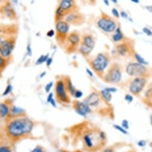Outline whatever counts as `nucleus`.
<instances>
[{"mask_svg":"<svg viewBox=\"0 0 152 152\" xmlns=\"http://www.w3.org/2000/svg\"><path fill=\"white\" fill-rule=\"evenodd\" d=\"M52 63H53V58L49 57L48 59H47L46 62V65H47L48 66H50L52 65Z\"/></svg>","mask_w":152,"mask_h":152,"instance_id":"49530a36","label":"nucleus"},{"mask_svg":"<svg viewBox=\"0 0 152 152\" xmlns=\"http://www.w3.org/2000/svg\"><path fill=\"white\" fill-rule=\"evenodd\" d=\"M147 84V78L137 77H134L129 85L130 94L133 95H140Z\"/></svg>","mask_w":152,"mask_h":152,"instance_id":"ddd939ff","label":"nucleus"},{"mask_svg":"<svg viewBox=\"0 0 152 152\" xmlns=\"http://www.w3.org/2000/svg\"><path fill=\"white\" fill-rule=\"evenodd\" d=\"M116 53L121 57H126L132 53V47L126 42H121L116 46Z\"/></svg>","mask_w":152,"mask_h":152,"instance_id":"a211bd4d","label":"nucleus"},{"mask_svg":"<svg viewBox=\"0 0 152 152\" xmlns=\"http://www.w3.org/2000/svg\"><path fill=\"white\" fill-rule=\"evenodd\" d=\"M18 31L19 26L16 24L0 23V36H16L18 34Z\"/></svg>","mask_w":152,"mask_h":152,"instance_id":"4468645a","label":"nucleus"},{"mask_svg":"<svg viewBox=\"0 0 152 152\" xmlns=\"http://www.w3.org/2000/svg\"><path fill=\"white\" fill-rule=\"evenodd\" d=\"M7 37H2V36H0V45H1V43H3V42L4 41V40L6 39Z\"/></svg>","mask_w":152,"mask_h":152,"instance_id":"3c124183","label":"nucleus"},{"mask_svg":"<svg viewBox=\"0 0 152 152\" xmlns=\"http://www.w3.org/2000/svg\"><path fill=\"white\" fill-rule=\"evenodd\" d=\"M49 104H50L51 105H52L53 107H54V108H56V107H57L56 102V101H55V99L54 98H53V99L50 101V102Z\"/></svg>","mask_w":152,"mask_h":152,"instance_id":"09e8293b","label":"nucleus"},{"mask_svg":"<svg viewBox=\"0 0 152 152\" xmlns=\"http://www.w3.org/2000/svg\"><path fill=\"white\" fill-rule=\"evenodd\" d=\"M83 92L80 90L77 89V90H76V91L75 92L73 96L76 99H80L83 96Z\"/></svg>","mask_w":152,"mask_h":152,"instance_id":"7c9ffc66","label":"nucleus"},{"mask_svg":"<svg viewBox=\"0 0 152 152\" xmlns=\"http://www.w3.org/2000/svg\"><path fill=\"white\" fill-rule=\"evenodd\" d=\"M110 58L107 53H99L91 61L90 65L92 69L99 75H102L109 66Z\"/></svg>","mask_w":152,"mask_h":152,"instance_id":"7ed1b4c3","label":"nucleus"},{"mask_svg":"<svg viewBox=\"0 0 152 152\" xmlns=\"http://www.w3.org/2000/svg\"><path fill=\"white\" fill-rule=\"evenodd\" d=\"M66 88L67 90V92L68 94H69L71 96H73L75 92L77 90L75 87L74 86L72 82H71V80L69 77H66L65 79H64Z\"/></svg>","mask_w":152,"mask_h":152,"instance_id":"5701e85b","label":"nucleus"},{"mask_svg":"<svg viewBox=\"0 0 152 152\" xmlns=\"http://www.w3.org/2000/svg\"><path fill=\"white\" fill-rule=\"evenodd\" d=\"M25 113V110L19 107H17L16 105H12L10 108V116L13 118H16L21 116H23Z\"/></svg>","mask_w":152,"mask_h":152,"instance_id":"412c9836","label":"nucleus"},{"mask_svg":"<svg viewBox=\"0 0 152 152\" xmlns=\"http://www.w3.org/2000/svg\"><path fill=\"white\" fill-rule=\"evenodd\" d=\"M101 152H115V149H114L113 147H107L104 148Z\"/></svg>","mask_w":152,"mask_h":152,"instance_id":"ea45409f","label":"nucleus"},{"mask_svg":"<svg viewBox=\"0 0 152 152\" xmlns=\"http://www.w3.org/2000/svg\"><path fill=\"white\" fill-rule=\"evenodd\" d=\"M104 89L111 94L116 93L118 91V89L115 87H107V88H104Z\"/></svg>","mask_w":152,"mask_h":152,"instance_id":"e433bc0d","label":"nucleus"},{"mask_svg":"<svg viewBox=\"0 0 152 152\" xmlns=\"http://www.w3.org/2000/svg\"><path fill=\"white\" fill-rule=\"evenodd\" d=\"M82 1L85 3L89 4H94L96 2V0H82Z\"/></svg>","mask_w":152,"mask_h":152,"instance_id":"de8ad7c7","label":"nucleus"},{"mask_svg":"<svg viewBox=\"0 0 152 152\" xmlns=\"http://www.w3.org/2000/svg\"><path fill=\"white\" fill-rule=\"evenodd\" d=\"M99 94H100V95H101V97L102 99L104 100L105 102L109 103L111 101L112 98H113L112 94H111V93L108 92V91H105L104 89L101 90L100 92H99Z\"/></svg>","mask_w":152,"mask_h":152,"instance_id":"b1692460","label":"nucleus"},{"mask_svg":"<svg viewBox=\"0 0 152 152\" xmlns=\"http://www.w3.org/2000/svg\"><path fill=\"white\" fill-rule=\"evenodd\" d=\"M26 52L28 56H31L32 55V49L30 45H28L27 48H26Z\"/></svg>","mask_w":152,"mask_h":152,"instance_id":"a18cd8bd","label":"nucleus"},{"mask_svg":"<svg viewBox=\"0 0 152 152\" xmlns=\"http://www.w3.org/2000/svg\"><path fill=\"white\" fill-rule=\"evenodd\" d=\"M16 36L7 37L0 45V55L3 57L9 59L16 46Z\"/></svg>","mask_w":152,"mask_h":152,"instance_id":"1a4fd4ad","label":"nucleus"},{"mask_svg":"<svg viewBox=\"0 0 152 152\" xmlns=\"http://www.w3.org/2000/svg\"><path fill=\"white\" fill-rule=\"evenodd\" d=\"M96 25L100 30L105 33L114 32L118 26L117 22L107 15L100 18L96 22Z\"/></svg>","mask_w":152,"mask_h":152,"instance_id":"9d476101","label":"nucleus"},{"mask_svg":"<svg viewBox=\"0 0 152 152\" xmlns=\"http://www.w3.org/2000/svg\"><path fill=\"white\" fill-rule=\"evenodd\" d=\"M10 108L5 102L0 103V117L5 118L9 116Z\"/></svg>","mask_w":152,"mask_h":152,"instance_id":"4be33fe9","label":"nucleus"},{"mask_svg":"<svg viewBox=\"0 0 152 152\" xmlns=\"http://www.w3.org/2000/svg\"><path fill=\"white\" fill-rule=\"evenodd\" d=\"M30 152H46L44 148L40 145H38L33 148Z\"/></svg>","mask_w":152,"mask_h":152,"instance_id":"72a5a7b5","label":"nucleus"},{"mask_svg":"<svg viewBox=\"0 0 152 152\" xmlns=\"http://www.w3.org/2000/svg\"><path fill=\"white\" fill-rule=\"evenodd\" d=\"M53 82H50L46 85L45 91L47 94H49V93L50 92V91H51L52 88H53Z\"/></svg>","mask_w":152,"mask_h":152,"instance_id":"f704fd0d","label":"nucleus"},{"mask_svg":"<svg viewBox=\"0 0 152 152\" xmlns=\"http://www.w3.org/2000/svg\"><path fill=\"white\" fill-rule=\"evenodd\" d=\"M70 25L64 19L55 22V37L58 44L63 48L68 35L69 33Z\"/></svg>","mask_w":152,"mask_h":152,"instance_id":"39448f33","label":"nucleus"},{"mask_svg":"<svg viewBox=\"0 0 152 152\" xmlns=\"http://www.w3.org/2000/svg\"><path fill=\"white\" fill-rule=\"evenodd\" d=\"M122 78V71L121 66L114 63L109 66L108 69L104 75V82L111 84H118Z\"/></svg>","mask_w":152,"mask_h":152,"instance_id":"423d86ee","label":"nucleus"},{"mask_svg":"<svg viewBox=\"0 0 152 152\" xmlns=\"http://www.w3.org/2000/svg\"><path fill=\"white\" fill-rule=\"evenodd\" d=\"M8 1H10V0H0V5H1V4L7 2Z\"/></svg>","mask_w":152,"mask_h":152,"instance_id":"864d4df0","label":"nucleus"},{"mask_svg":"<svg viewBox=\"0 0 152 152\" xmlns=\"http://www.w3.org/2000/svg\"><path fill=\"white\" fill-rule=\"evenodd\" d=\"M134 58L136 60L137 62L140 64H142V65H145V66H147L148 65V62L147 61H146L141 55H140L139 53H137V52H134Z\"/></svg>","mask_w":152,"mask_h":152,"instance_id":"393cba45","label":"nucleus"},{"mask_svg":"<svg viewBox=\"0 0 152 152\" xmlns=\"http://www.w3.org/2000/svg\"><path fill=\"white\" fill-rule=\"evenodd\" d=\"M45 75H46V72H43V73L42 74V75H40V78H42V77H43Z\"/></svg>","mask_w":152,"mask_h":152,"instance_id":"bf43d9fd","label":"nucleus"},{"mask_svg":"<svg viewBox=\"0 0 152 152\" xmlns=\"http://www.w3.org/2000/svg\"><path fill=\"white\" fill-rule=\"evenodd\" d=\"M101 100L102 98L99 92L94 91L91 92L88 96H86L83 101L91 107H96L99 105Z\"/></svg>","mask_w":152,"mask_h":152,"instance_id":"f3484780","label":"nucleus"},{"mask_svg":"<svg viewBox=\"0 0 152 152\" xmlns=\"http://www.w3.org/2000/svg\"><path fill=\"white\" fill-rule=\"evenodd\" d=\"M131 1H132V3H135V4H138L140 3V0H130Z\"/></svg>","mask_w":152,"mask_h":152,"instance_id":"5fc2aeb1","label":"nucleus"},{"mask_svg":"<svg viewBox=\"0 0 152 152\" xmlns=\"http://www.w3.org/2000/svg\"><path fill=\"white\" fill-rule=\"evenodd\" d=\"M53 98H53V94L52 92L49 93V94H48V96H47V99H46L47 102L50 103V101H51Z\"/></svg>","mask_w":152,"mask_h":152,"instance_id":"c03bdc74","label":"nucleus"},{"mask_svg":"<svg viewBox=\"0 0 152 152\" xmlns=\"http://www.w3.org/2000/svg\"><path fill=\"white\" fill-rule=\"evenodd\" d=\"M111 13L113 15V16L115 17L116 19H119L121 16H120V13L119 12V10L116 9V8H113L111 10Z\"/></svg>","mask_w":152,"mask_h":152,"instance_id":"2f4dec72","label":"nucleus"},{"mask_svg":"<svg viewBox=\"0 0 152 152\" xmlns=\"http://www.w3.org/2000/svg\"><path fill=\"white\" fill-rule=\"evenodd\" d=\"M80 44L93 50L96 45L95 39L92 34L85 33L82 36Z\"/></svg>","mask_w":152,"mask_h":152,"instance_id":"6ab92c4d","label":"nucleus"},{"mask_svg":"<svg viewBox=\"0 0 152 152\" xmlns=\"http://www.w3.org/2000/svg\"><path fill=\"white\" fill-rule=\"evenodd\" d=\"M100 131H89L84 134L83 141L88 149L95 150L101 148L105 144V142L103 141L101 138Z\"/></svg>","mask_w":152,"mask_h":152,"instance_id":"20e7f679","label":"nucleus"},{"mask_svg":"<svg viewBox=\"0 0 152 152\" xmlns=\"http://www.w3.org/2000/svg\"><path fill=\"white\" fill-rule=\"evenodd\" d=\"M112 35V40L115 43H121L125 39V35L120 26H118Z\"/></svg>","mask_w":152,"mask_h":152,"instance_id":"aec40b11","label":"nucleus"},{"mask_svg":"<svg viewBox=\"0 0 152 152\" xmlns=\"http://www.w3.org/2000/svg\"><path fill=\"white\" fill-rule=\"evenodd\" d=\"M8 60L9 59H6L0 55V70H2L6 68L9 63Z\"/></svg>","mask_w":152,"mask_h":152,"instance_id":"bb28decb","label":"nucleus"},{"mask_svg":"<svg viewBox=\"0 0 152 152\" xmlns=\"http://www.w3.org/2000/svg\"><path fill=\"white\" fill-rule=\"evenodd\" d=\"M109 1H111L114 4H117L118 3V0H109Z\"/></svg>","mask_w":152,"mask_h":152,"instance_id":"6e6d98bb","label":"nucleus"},{"mask_svg":"<svg viewBox=\"0 0 152 152\" xmlns=\"http://www.w3.org/2000/svg\"><path fill=\"white\" fill-rule=\"evenodd\" d=\"M46 35L49 38H51L53 36H55V31L53 30V29H50V30H49V31L47 32Z\"/></svg>","mask_w":152,"mask_h":152,"instance_id":"a19ab883","label":"nucleus"},{"mask_svg":"<svg viewBox=\"0 0 152 152\" xmlns=\"http://www.w3.org/2000/svg\"><path fill=\"white\" fill-rule=\"evenodd\" d=\"M113 126L116 131H119V132L122 133V134H124V135H128V130H126L125 129H124L121 125L115 124V125H113Z\"/></svg>","mask_w":152,"mask_h":152,"instance_id":"cd10ccee","label":"nucleus"},{"mask_svg":"<svg viewBox=\"0 0 152 152\" xmlns=\"http://www.w3.org/2000/svg\"><path fill=\"white\" fill-rule=\"evenodd\" d=\"M86 73L88 74V75L90 77L92 78V77H94V72H92V71L91 69H89L88 68H86Z\"/></svg>","mask_w":152,"mask_h":152,"instance_id":"79ce46f5","label":"nucleus"},{"mask_svg":"<svg viewBox=\"0 0 152 152\" xmlns=\"http://www.w3.org/2000/svg\"><path fill=\"white\" fill-rule=\"evenodd\" d=\"M75 0H59L55 13V21L64 20L69 14L78 11Z\"/></svg>","mask_w":152,"mask_h":152,"instance_id":"f03ea898","label":"nucleus"},{"mask_svg":"<svg viewBox=\"0 0 152 152\" xmlns=\"http://www.w3.org/2000/svg\"><path fill=\"white\" fill-rule=\"evenodd\" d=\"M13 86L12 85H8L7 86V87L6 88L4 92L3 93V96H7L8 95H9L13 91Z\"/></svg>","mask_w":152,"mask_h":152,"instance_id":"c85d7f7f","label":"nucleus"},{"mask_svg":"<svg viewBox=\"0 0 152 152\" xmlns=\"http://www.w3.org/2000/svg\"><path fill=\"white\" fill-rule=\"evenodd\" d=\"M73 106L75 113L83 118H86L92 111L91 107L83 101H74L73 102Z\"/></svg>","mask_w":152,"mask_h":152,"instance_id":"2eb2a0df","label":"nucleus"},{"mask_svg":"<svg viewBox=\"0 0 152 152\" xmlns=\"http://www.w3.org/2000/svg\"><path fill=\"white\" fill-rule=\"evenodd\" d=\"M104 1V3L107 6H109V4H110V1L109 0H103Z\"/></svg>","mask_w":152,"mask_h":152,"instance_id":"603ef678","label":"nucleus"},{"mask_svg":"<svg viewBox=\"0 0 152 152\" xmlns=\"http://www.w3.org/2000/svg\"><path fill=\"white\" fill-rule=\"evenodd\" d=\"M55 93L57 99L61 102L68 104L71 102L64 79H59L56 81L55 85Z\"/></svg>","mask_w":152,"mask_h":152,"instance_id":"9b49d317","label":"nucleus"},{"mask_svg":"<svg viewBox=\"0 0 152 152\" xmlns=\"http://www.w3.org/2000/svg\"><path fill=\"white\" fill-rule=\"evenodd\" d=\"M82 36L77 31L69 32L66 38V40L63 48H65L66 52L73 53L78 50L79 47L81 43Z\"/></svg>","mask_w":152,"mask_h":152,"instance_id":"6e6552de","label":"nucleus"},{"mask_svg":"<svg viewBox=\"0 0 152 152\" xmlns=\"http://www.w3.org/2000/svg\"><path fill=\"white\" fill-rule=\"evenodd\" d=\"M120 16L125 19H127L129 18L128 13L125 11H122L121 12H120Z\"/></svg>","mask_w":152,"mask_h":152,"instance_id":"37998d69","label":"nucleus"},{"mask_svg":"<svg viewBox=\"0 0 152 152\" xmlns=\"http://www.w3.org/2000/svg\"><path fill=\"white\" fill-rule=\"evenodd\" d=\"M0 16L12 21L18 20L17 13L10 1L0 5Z\"/></svg>","mask_w":152,"mask_h":152,"instance_id":"f8f14e48","label":"nucleus"},{"mask_svg":"<svg viewBox=\"0 0 152 152\" xmlns=\"http://www.w3.org/2000/svg\"><path fill=\"white\" fill-rule=\"evenodd\" d=\"M124 99L128 104H131L134 101L133 95H132L131 94H126L124 97Z\"/></svg>","mask_w":152,"mask_h":152,"instance_id":"c756f323","label":"nucleus"},{"mask_svg":"<svg viewBox=\"0 0 152 152\" xmlns=\"http://www.w3.org/2000/svg\"><path fill=\"white\" fill-rule=\"evenodd\" d=\"M11 1H12L13 3H15V4H17L18 3V0H10Z\"/></svg>","mask_w":152,"mask_h":152,"instance_id":"13d9d810","label":"nucleus"},{"mask_svg":"<svg viewBox=\"0 0 152 152\" xmlns=\"http://www.w3.org/2000/svg\"><path fill=\"white\" fill-rule=\"evenodd\" d=\"M49 54H46V55H42L39 58L37 59V60L36 61L35 64L37 65H42L43 63H46L47 59L49 58Z\"/></svg>","mask_w":152,"mask_h":152,"instance_id":"a878e982","label":"nucleus"},{"mask_svg":"<svg viewBox=\"0 0 152 152\" xmlns=\"http://www.w3.org/2000/svg\"><path fill=\"white\" fill-rule=\"evenodd\" d=\"M145 9L150 13H152V6H145Z\"/></svg>","mask_w":152,"mask_h":152,"instance_id":"8fccbe9b","label":"nucleus"},{"mask_svg":"<svg viewBox=\"0 0 152 152\" xmlns=\"http://www.w3.org/2000/svg\"><path fill=\"white\" fill-rule=\"evenodd\" d=\"M147 141L145 140H140L137 142V145L138 147L143 148L147 145Z\"/></svg>","mask_w":152,"mask_h":152,"instance_id":"4c0bfd02","label":"nucleus"},{"mask_svg":"<svg viewBox=\"0 0 152 152\" xmlns=\"http://www.w3.org/2000/svg\"><path fill=\"white\" fill-rule=\"evenodd\" d=\"M142 32L144 34H145L148 37H151L152 36V31L150 29H149L147 27H144L142 28Z\"/></svg>","mask_w":152,"mask_h":152,"instance_id":"c9c22d12","label":"nucleus"},{"mask_svg":"<svg viewBox=\"0 0 152 152\" xmlns=\"http://www.w3.org/2000/svg\"><path fill=\"white\" fill-rule=\"evenodd\" d=\"M121 126L125 129L126 130H128L129 129V122L127 119H124L121 122Z\"/></svg>","mask_w":152,"mask_h":152,"instance_id":"473e14b6","label":"nucleus"},{"mask_svg":"<svg viewBox=\"0 0 152 152\" xmlns=\"http://www.w3.org/2000/svg\"><path fill=\"white\" fill-rule=\"evenodd\" d=\"M33 121L25 116L13 118L6 126L7 134L13 139H19L29 134L33 130Z\"/></svg>","mask_w":152,"mask_h":152,"instance_id":"f257e3e1","label":"nucleus"},{"mask_svg":"<svg viewBox=\"0 0 152 152\" xmlns=\"http://www.w3.org/2000/svg\"><path fill=\"white\" fill-rule=\"evenodd\" d=\"M150 147L152 148V142H151V143L150 144Z\"/></svg>","mask_w":152,"mask_h":152,"instance_id":"052dcab7","label":"nucleus"},{"mask_svg":"<svg viewBox=\"0 0 152 152\" xmlns=\"http://www.w3.org/2000/svg\"><path fill=\"white\" fill-rule=\"evenodd\" d=\"M150 123L151 126H152V115H151L150 116Z\"/></svg>","mask_w":152,"mask_h":152,"instance_id":"4d7b16f0","label":"nucleus"},{"mask_svg":"<svg viewBox=\"0 0 152 152\" xmlns=\"http://www.w3.org/2000/svg\"><path fill=\"white\" fill-rule=\"evenodd\" d=\"M126 73L133 77H141L147 78L149 71L147 66L140 64L138 62H130L125 68Z\"/></svg>","mask_w":152,"mask_h":152,"instance_id":"0eeeda50","label":"nucleus"},{"mask_svg":"<svg viewBox=\"0 0 152 152\" xmlns=\"http://www.w3.org/2000/svg\"><path fill=\"white\" fill-rule=\"evenodd\" d=\"M69 25H80L85 22V18L83 15L79 13L78 11L72 12L68 15L64 19Z\"/></svg>","mask_w":152,"mask_h":152,"instance_id":"dca6fc26","label":"nucleus"},{"mask_svg":"<svg viewBox=\"0 0 152 152\" xmlns=\"http://www.w3.org/2000/svg\"><path fill=\"white\" fill-rule=\"evenodd\" d=\"M0 152H12V151L8 146H1L0 147Z\"/></svg>","mask_w":152,"mask_h":152,"instance_id":"58836bf2","label":"nucleus"}]
</instances>
